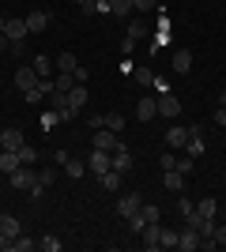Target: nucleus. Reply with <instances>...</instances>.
Here are the masks:
<instances>
[{"instance_id":"obj_1","label":"nucleus","mask_w":226,"mask_h":252,"mask_svg":"<svg viewBox=\"0 0 226 252\" xmlns=\"http://www.w3.org/2000/svg\"><path fill=\"white\" fill-rule=\"evenodd\" d=\"M87 169H91L95 177H102L106 169H113V151H98V147H91V155H87Z\"/></svg>"},{"instance_id":"obj_42","label":"nucleus","mask_w":226,"mask_h":252,"mask_svg":"<svg viewBox=\"0 0 226 252\" xmlns=\"http://www.w3.org/2000/svg\"><path fill=\"white\" fill-rule=\"evenodd\" d=\"M38 181H42V185H45V189H49V185H53V169H38Z\"/></svg>"},{"instance_id":"obj_34","label":"nucleus","mask_w":226,"mask_h":252,"mask_svg":"<svg viewBox=\"0 0 226 252\" xmlns=\"http://www.w3.org/2000/svg\"><path fill=\"white\" fill-rule=\"evenodd\" d=\"M19 162H23V166H34V162H38V151L23 143V147H19Z\"/></svg>"},{"instance_id":"obj_49","label":"nucleus","mask_w":226,"mask_h":252,"mask_svg":"<svg viewBox=\"0 0 226 252\" xmlns=\"http://www.w3.org/2000/svg\"><path fill=\"white\" fill-rule=\"evenodd\" d=\"M4 27H8V15H0V34H4Z\"/></svg>"},{"instance_id":"obj_36","label":"nucleus","mask_w":226,"mask_h":252,"mask_svg":"<svg viewBox=\"0 0 226 252\" xmlns=\"http://www.w3.org/2000/svg\"><path fill=\"white\" fill-rule=\"evenodd\" d=\"M159 8V0H132V11H143V15H147V11H155Z\"/></svg>"},{"instance_id":"obj_30","label":"nucleus","mask_w":226,"mask_h":252,"mask_svg":"<svg viewBox=\"0 0 226 252\" xmlns=\"http://www.w3.org/2000/svg\"><path fill=\"white\" fill-rule=\"evenodd\" d=\"M193 166H196V158H193V155H177V162H173V169H177V173H185V177L193 173Z\"/></svg>"},{"instance_id":"obj_16","label":"nucleus","mask_w":226,"mask_h":252,"mask_svg":"<svg viewBox=\"0 0 226 252\" xmlns=\"http://www.w3.org/2000/svg\"><path fill=\"white\" fill-rule=\"evenodd\" d=\"M173 72H177V75L193 72V53H189V49H173Z\"/></svg>"},{"instance_id":"obj_37","label":"nucleus","mask_w":226,"mask_h":252,"mask_svg":"<svg viewBox=\"0 0 226 252\" xmlns=\"http://www.w3.org/2000/svg\"><path fill=\"white\" fill-rule=\"evenodd\" d=\"M53 125H61V117H57V109L42 113V128H45V132H53Z\"/></svg>"},{"instance_id":"obj_25","label":"nucleus","mask_w":226,"mask_h":252,"mask_svg":"<svg viewBox=\"0 0 226 252\" xmlns=\"http://www.w3.org/2000/svg\"><path fill=\"white\" fill-rule=\"evenodd\" d=\"M196 211H200L204 219H215V211H219V200H215V196H204V200L196 203Z\"/></svg>"},{"instance_id":"obj_13","label":"nucleus","mask_w":226,"mask_h":252,"mask_svg":"<svg viewBox=\"0 0 226 252\" xmlns=\"http://www.w3.org/2000/svg\"><path fill=\"white\" fill-rule=\"evenodd\" d=\"M136 117L140 121H155L159 117V98H140L136 102Z\"/></svg>"},{"instance_id":"obj_3","label":"nucleus","mask_w":226,"mask_h":252,"mask_svg":"<svg viewBox=\"0 0 226 252\" xmlns=\"http://www.w3.org/2000/svg\"><path fill=\"white\" fill-rule=\"evenodd\" d=\"M8 185H11V189H19V192H27L31 185H38V169H34V166H19L8 177Z\"/></svg>"},{"instance_id":"obj_6","label":"nucleus","mask_w":226,"mask_h":252,"mask_svg":"<svg viewBox=\"0 0 226 252\" xmlns=\"http://www.w3.org/2000/svg\"><path fill=\"white\" fill-rule=\"evenodd\" d=\"M185 143H189V128H185V125H170V132H166V147H170V151H185Z\"/></svg>"},{"instance_id":"obj_10","label":"nucleus","mask_w":226,"mask_h":252,"mask_svg":"<svg viewBox=\"0 0 226 252\" xmlns=\"http://www.w3.org/2000/svg\"><path fill=\"white\" fill-rule=\"evenodd\" d=\"M23 143H27V139H23L19 128H4V132H0V151H19Z\"/></svg>"},{"instance_id":"obj_22","label":"nucleus","mask_w":226,"mask_h":252,"mask_svg":"<svg viewBox=\"0 0 226 252\" xmlns=\"http://www.w3.org/2000/svg\"><path fill=\"white\" fill-rule=\"evenodd\" d=\"M98 181H102V189H106V192H117V189H121V181H125V173H117V169H106Z\"/></svg>"},{"instance_id":"obj_41","label":"nucleus","mask_w":226,"mask_h":252,"mask_svg":"<svg viewBox=\"0 0 226 252\" xmlns=\"http://www.w3.org/2000/svg\"><path fill=\"white\" fill-rule=\"evenodd\" d=\"M193 207H196V203L189 200V196H177V211H181V215H189V211H193Z\"/></svg>"},{"instance_id":"obj_45","label":"nucleus","mask_w":226,"mask_h":252,"mask_svg":"<svg viewBox=\"0 0 226 252\" xmlns=\"http://www.w3.org/2000/svg\"><path fill=\"white\" fill-rule=\"evenodd\" d=\"M72 75H75V83H87V75H91V72H87L83 64H79V68H75V72H72Z\"/></svg>"},{"instance_id":"obj_23","label":"nucleus","mask_w":226,"mask_h":252,"mask_svg":"<svg viewBox=\"0 0 226 252\" xmlns=\"http://www.w3.org/2000/svg\"><path fill=\"white\" fill-rule=\"evenodd\" d=\"M57 72H75L79 68V61H75V53H57Z\"/></svg>"},{"instance_id":"obj_33","label":"nucleus","mask_w":226,"mask_h":252,"mask_svg":"<svg viewBox=\"0 0 226 252\" xmlns=\"http://www.w3.org/2000/svg\"><path fill=\"white\" fill-rule=\"evenodd\" d=\"M106 128L121 136V132H125V117H121V113H109V117H106Z\"/></svg>"},{"instance_id":"obj_32","label":"nucleus","mask_w":226,"mask_h":252,"mask_svg":"<svg viewBox=\"0 0 226 252\" xmlns=\"http://www.w3.org/2000/svg\"><path fill=\"white\" fill-rule=\"evenodd\" d=\"M159 249H177V230H162L159 233Z\"/></svg>"},{"instance_id":"obj_24","label":"nucleus","mask_w":226,"mask_h":252,"mask_svg":"<svg viewBox=\"0 0 226 252\" xmlns=\"http://www.w3.org/2000/svg\"><path fill=\"white\" fill-rule=\"evenodd\" d=\"M65 173H68V177H83V173H87V158H68Z\"/></svg>"},{"instance_id":"obj_50","label":"nucleus","mask_w":226,"mask_h":252,"mask_svg":"<svg viewBox=\"0 0 226 252\" xmlns=\"http://www.w3.org/2000/svg\"><path fill=\"white\" fill-rule=\"evenodd\" d=\"M219 105H226V91H223V94H219Z\"/></svg>"},{"instance_id":"obj_29","label":"nucleus","mask_w":226,"mask_h":252,"mask_svg":"<svg viewBox=\"0 0 226 252\" xmlns=\"http://www.w3.org/2000/svg\"><path fill=\"white\" fill-rule=\"evenodd\" d=\"M136 215H140V219H143V226H147V222H159V219H162V211L155 207V203H143V207L136 211Z\"/></svg>"},{"instance_id":"obj_27","label":"nucleus","mask_w":226,"mask_h":252,"mask_svg":"<svg viewBox=\"0 0 226 252\" xmlns=\"http://www.w3.org/2000/svg\"><path fill=\"white\" fill-rule=\"evenodd\" d=\"M53 87H57V91H65V94H68V91H72V87H75V75H72V72H57V75H53Z\"/></svg>"},{"instance_id":"obj_17","label":"nucleus","mask_w":226,"mask_h":252,"mask_svg":"<svg viewBox=\"0 0 226 252\" xmlns=\"http://www.w3.org/2000/svg\"><path fill=\"white\" fill-rule=\"evenodd\" d=\"M45 27H49V11L38 8V11H31V15H27V31H31V34H42Z\"/></svg>"},{"instance_id":"obj_18","label":"nucleus","mask_w":226,"mask_h":252,"mask_svg":"<svg viewBox=\"0 0 226 252\" xmlns=\"http://www.w3.org/2000/svg\"><path fill=\"white\" fill-rule=\"evenodd\" d=\"M185 155H193V158H200L204 155V139H200V128H189V143H185Z\"/></svg>"},{"instance_id":"obj_11","label":"nucleus","mask_w":226,"mask_h":252,"mask_svg":"<svg viewBox=\"0 0 226 252\" xmlns=\"http://www.w3.org/2000/svg\"><path fill=\"white\" fill-rule=\"evenodd\" d=\"M162 189L170 192V196H181V189H185V173H177V169H166V177H162Z\"/></svg>"},{"instance_id":"obj_14","label":"nucleus","mask_w":226,"mask_h":252,"mask_svg":"<svg viewBox=\"0 0 226 252\" xmlns=\"http://www.w3.org/2000/svg\"><path fill=\"white\" fill-rule=\"evenodd\" d=\"M83 105H87V83H75L72 91H68V109L83 113Z\"/></svg>"},{"instance_id":"obj_21","label":"nucleus","mask_w":226,"mask_h":252,"mask_svg":"<svg viewBox=\"0 0 226 252\" xmlns=\"http://www.w3.org/2000/svg\"><path fill=\"white\" fill-rule=\"evenodd\" d=\"M34 72L42 75V79H53V72H57V64H53V57H34Z\"/></svg>"},{"instance_id":"obj_9","label":"nucleus","mask_w":226,"mask_h":252,"mask_svg":"<svg viewBox=\"0 0 226 252\" xmlns=\"http://www.w3.org/2000/svg\"><path fill=\"white\" fill-rule=\"evenodd\" d=\"M113 169H117V173H125V177L132 173V151L125 147V143H117V151H113Z\"/></svg>"},{"instance_id":"obj_43","label":"nucleus","mask_w":226,"mask_h":252,"mask_svg":"<svg viewBox=\"0 0 226 252\" xmlns=\"http://www.w3.org/2000/svg\"><path fill=\"white\" fill-rule=\"evenodd\" d=\"M211 121H215L219 128H226V105H219V109H215V117H211Z\"/></svg>"},{"instance_id":"obj_15","label":"nucleus","mask_w":226,"mask_h":252,"mask_svg":"<svg viewBox=\"0 0 226 252\" xmlns=\"http://www.w3.org/2000/svg\"><path fill=\"white\" fill-rule=\"evenodd\" d=\"M19 166H23V162H19V151H0V173H4V177H11Z\"/></svg>"},{"instance_id":"obj_12","label":"nucleus","mask_w":226,"mask_h":252,"mask_svg":"<svg viewBox=\"0 0 226 252\" xmlns=\"http://www.w3.org/2000/svg\"><path fill=\"white\" fill-rule=\"evenodd\" d=\"M159 233H162V226H159V222H147V226L140 230L143 249H147V252H155V249H159Z\"/></svg>"},{"instance_id":"obj_19","label":"nucleus","mask_w":226,"mask_h":252,"mask_svg":"<svg viewBox=\"0 0 226 252\" xmlns=\"http://www.w3.org/2000/svg\"><path fill=\"white\" fill-rule=\"evenodd\" d=\"M4 34H8L11 42H23V38H27V19H8V27H4Z\"/></svg>"},{"instance_id":"obj_31","label":"nucleus","mask_w":226,"mask_h":252,"mask_svg":"<svg viewBox=\"0 0 226 252\" xmlns=\"http://www.w3.org/2000/svg\"><path fill=\"white\" fill-rule=\"evenodd\" d=\"M109 15H132V0H109Z\"/></svg>"},{"instance_id":"obj_40","label":"nucleus","mask_w":226,"mask_h":252,"mask_svg":"<svg viewBox=\"0 0 226 252\" xmlns=\"http://www.w3.org/2000/svg\"><path fill=\"white\" fill-rule=\"evenodd\" d=\"M173 162H177V151H162L159 166H162V169H173Z\"/></svg>"},{"instance_id":"obj_47","label":"nucleus","mask_w":226,"mask_h":252,"mask_svg":"<svg viewBox=\"0 0 226 252\" xmlns=\"http://www.w3.org/2000/svg\"><path fill=\"white\" fill-rule=\"evenodd\" d=\"M11 49V38H8V34H0V53H8Z\"/></svg>"},{"instance_id":"obj_26","label":"nucleus","mask_w":226,"mask_h":252,"mask_svg":"<svg viewBox=\"0 0 226 252\" xmlns=\"http://www.w3.org/2000/svg\"><path fill=\"white\" fill-rule=\"evenodd\" d=\"M147 34H151L147 19H132V23H129V38H136V42H140V38H147Z\"/></svg>"},{"instance_id":"obj_20","label":"nucleus","mask_w":226,"mask_h":252,"mask_svg":"<svg viewBox=\"0 0 226 252\" xmlns=\"http://www.w3.org/2000/svg\"><path fill=\"white\" fill-rule=\"evenodd\" d=\"M0 230H4V237H11V241H15V237L23 233V226H19V219H15V215H0Z\"/></svg>"},{"instance_id":"obj_48","label":"nucleus","mask_w":226,"mask_h":252,"mask_svg":"<svg viewBox=\"0 0 226 252\" xmlns=\"http://www.w3.org/2000/svg\"><path fill=\"white\" fill-rule=\"evenodd\" d=\"M11 245V237H4V230H0V249H8Z\"/></svg>"},{"instance_id":"obj_35","label":"nucleus","mask_w":226,"mask_h":252,"mask_svg":"<svg viewBox=\"0 0 226 252\" xmlns=\"http://www.w3.org/2000/svg\"><path fill=\"white\" fill-rule=\"evenodd\" d=\"M38 249H42V252H57V249H61V241H57L53 233H45V237H38Z\"/></svg>"},{"instance_id":"obj_46","label":"nucleus","mask_w":226,"mask_h":252,"mask_svg":"<svg viewBox=\"0 0 226 252\" xmlns=\"http://www.w3.org/2000/svg\"><path fill=\"white\" fill-rule=\"evenodd\" d=\"M211 237H215L219 245H226V226H215V233H211Z\"/></svg>"},{"instance_id":"obj_2","label":"nucleus","mask_w":226,"mask_h":252,"mask_svg":"<svg viewBox=\"0 0 226 252\" xmlns=\"http://www.w3.org/2000/svg\"><path fill=\"white\" fill-rule=\"evenodd\" d=\"M140 207H143V196H140V192H121V196H117V215L125 222H129Z\"/></svg>"},{"instance_id":"obj_5","label":"nucleus","mask_w":226,"mask_h":252,"mask_svg":"<svg viewBox=\"0 0 226 252\" xmlns=\"http://www.w3.org/2000/svg\"><path fill=\"white\" fill-rule=\"evenodd\" d=\"M117 143H121V136L109 132V128H98L95 136H91V147H98V151H117Z\"/></svg>"},{"instance_id":"obj_4","label":"nucleus","mask_w":226,"mask_h":252,"mask_svg":"<svg viewBox=\"0 0 226 252\" xmlns=\"http://www.w3.org/2000/svg\"><path fill=\"white\" fill-rule=\"evenodd\" d=\"M38 83H42V75L34 72V64H19V72H15V87H19L23 94H27V91H34Z\"/></svg>"},{"instance_id":"obj_38","label":"nucleus","mask_w":226,"mask_h":252,"mask_svg":"<svg viewBox=\"0 0 226 252\" xmlns=\"http://www.w3.org/2000/svg\"><path fill=\"white\" fill-rule=\"evenodd\" d=\"M136 79H140L143 87H155V72H151V68H136Z\"/></svg>"},{"instance_id":"obj_28","label":"nucleus","mask_w":226,"mask_h":252,"mask_svg":"<svg viewBox=\"0 0 226 252\" xmlns=\"http://www.w3.org/2000/svg\"><path fill=\"white\" fill-rule=\"evenodd\" d=\"M8 249H11V252H34V249H38V241H31L27 233H19V237H15V241H11Z\"/></svg>"},{"instance_id":"obj_8","label":"nucleus","mask_w":226,"mask_h":252,"mask_svg":"<svg viewBox=\"0 0 226 252\" xmlns=\"http://www.w3.org/2000/svg\"><path fill=\"white\" fill-rule=\"evenodd\" d=\"M159 98V117H166V121H173V117L181 113V102H177V98L170 94V91H166V94H155Z\"/></svg>"},{"instance_id":"obj_39","label":"nucleus","mask_w":226,"mask_h":252,"mask_svg":"<svg viewBox=\"0 0 226 252\" xmlns=\"http://www.w3.org/2000/svg\"><path fill=\"white\" fill-rule=\"evenodd\" d=\"M87 128H91V132L106 128V117H102V113H91V117H87Z\"/></svg>"},{"instance_id":"obj_44","label":"nucleus","mask_w":226,"mask_h":252,"mask_svg":"<svg viewBox=\"0 0 226 252\" xmlns=\"http://www.w3.org/2000/svg\"><path fill=\"white\" fill-rule=\"evenodd\" d=\"M132 49H136V38H129V34H125V42H121V53H125V57H129Z\"/></svg>"},{"instance_id":"obj_7","label":"nucleus","mask_w":226,"mask_h":252,"mask_svg":"<svg viewBox=\"0 0 226 252\" xmlns=\"http://www.w3.org/2000/svg\"><path fill=\"white\" fill-rule=\"evenodd\" d=\"M177 249H181V252H196V249H200V230H193V226L177 230Z\"/></svg>"}]
</instances>
